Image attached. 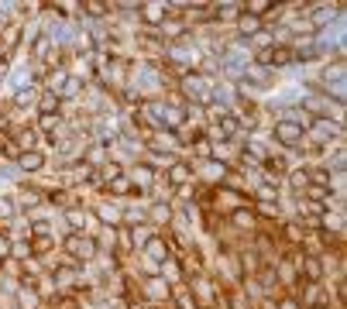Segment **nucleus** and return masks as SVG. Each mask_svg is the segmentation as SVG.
Here are the masks:
<instances>
[{"label":"nucleus","mask_w":347,"mask_h":309,"mask_svg":"<svg viewBox=\"0 0 347 309\" xmlns=\"http://www.w3.org/2000/svg\"><path fill=\"white\" fill-rule=\"evenodd\" d=\"M275 137L282 141V145H296V141H302V124L299 120H278L275 124Z\"/></svg>","instance_id":"nucleus-1"},{"label":"nucleus","mask_w":347,"mask_h":309,"mask_svg":"<svg viewBox=\"0 0 347 309\" xmlns=\"http://www.w3.org/2000/svg\"><path fill=\"white\" fill-rule=\"evenodd\" d=\"M66 248H69V251L76 254V258H90V254L96 251V244H93L90 237H79V234H72V237L66 240Z\"/></svg>","instance_id":"nucleus-2"},{"label":"nucleus","mask_w":347,"mask_h":309,"mask_svg":"<svg viewBox=\"0 0 347 309\" xmlns=\"http://www.w3.org/2000/svg\"><path fill=\"white\" fill-rule=\"evenodd\" d=\"M302 272H306V278H310V282H320V278H323V264H320V258H302Z\"/></svg>","instance_id":"nucleus-3"},{"label":"nucleus","mask_w":347,"mask_h":309,"mask_svg":"<svg viewBox=\"0 0 347 309\" xmlns=\"http://www.w3.org/2000/svg\"><path fill=\"white\" fill-rule=\"evenodd\" d=\"M17 161H21L24 172H38L42 165H45V158H42L38 151H21V158H17Z\"/></svg>","instance_id":"nucleus-4"},{"label":"nucleus","mask_w":347,"mask_h":309,"mask_svg":"<svg viewBox=\"0 0 347 309\" xmlns=\"http://www.w3.org/2000/svg\"><path fill=\"white\" fill-rule=\"evenodd\" d=\"M141 17L148 24H158V21H165V7L162 4H145V7H141Z\"/></svg>","instance_id":"nucleus-5"},{"label":"nucleus","mask_w":347,"mask_h":309,"mask_svg":"<svg viewBox=\"0 0 347 309\" xmlns=\"http://www.w3.org/2000/svg\"><path fill=\"white\" fill-rule=\"evenodd\" d=\"M182 90L189 93V96H196V100H207V93H203V79H199V76H186Z\"/></svg>","instance_id":"nucleus-6"},{"label":"nucleus","mask_w":347,"mask_h":309,"mask_svg":"<svg viewBox=\"0 0 347 309\" xmlns=\"http://www.w3.org/2000/svg\"><path fill=\"white\" fill-rule=\"evenodd\" d=\"M268 58H272L268 66H289L292 58H296V52H292V48H272V52H268Z\"/></svg>","instance_id":"nucleus-7"},{"label":"nucleus","mask_w":347,"mask_h":309,"mask_svg":"<svg viewBox=\"0 0 347 309\" xmlns=\"http://www.w3.org/2000/svg\"><path fill=\"white\" fill-rule=\"evenodd\" d=\"M145 251H148L155 261H165V258H169V248L162 244V237H151L148 244H145Z\"/></svg>","instance_id":"nucleus-8"},{"label":"nucleus","mask_w":347,"mask_h":309,"mask_svg":"<svg viewBox=\"0 0 347 309\" xmlns=\"http://www.w3.org/2000/svg\"><path fill=\"white\" fill-rule=\"evenodd\" d=\"M193 172H189V165H172V172H169V179H172V186H182L186 179H189Z\"/></svg>","instance_id":"nucleus-9"},{"label":"nucleus","mask_w":347,"mask_h":309,"mask_svg":"<svg viewBox=\"0 0 347 309\" xmlns=\"http://www.w3.org/2000/svg\"><path fill=\"white\" fill-rule=\"evenodd\" d=\"M272 7H275V4H268V0H255V4H248V14H251V17H261V14H268Z\"/></svg>","instance_id":"nucleus-10"},{"label":"nucleus","mask_w":347,"mask_h":309,"mask_svg":"<svg viewBox=\"0 0 347 309\" xmlns=\"http://www.w3.org/2000/svg\"><path fill=\"white\" fill-rule=\"evenodd\" d=\"M83 7H86V14H93V17H104V14H107V4H104V0H86Z\"/></svg>","instance_id":"nucleus-11"},{"label":"nucleus","mask_w":347,"mask_h":309,"mask_svg":"<svg viewBox=\"0 0 347 309\" xmlns=\"http://www.w3.org/2000/svg\"><path fill=\"white\" fill-rule=\"evenodd\" d=\"M258 28H261V21H258V17H251V14H244V17H241V31H244V34H255Z\"/></svg>","instance_id":"nucleus-12"},{"label":"nucleus","mask_w":347,"mask_h":309,"mask_svg":"<svg viewBox=\"0 0 347 309\" xmlns=\"http://www.w3.org/2000/svg\"><path fill=\"white\" fill-rule=\"evenodd\" d=\"M55 110H58V100H55V96H52V93H48L45 100H42V117H52V114H55Z\"/></svg>","instance_id":"nucleus-13"},{"label":"nucleus","mask_w":347,"mask_h":309,"mask_svg":"<svg viewBox=\"0 0 347 309\" xmlns=\"http://www.w3.org/2000/svg\"><path fill=\"white\" fill-rule=\"evenodd\" d=\"M220 127H223V134H234L237 131V120L234 117H220Z\"/></svg>","instance_id":"nucleus-14"},{"label":"nucleus","mask_w":347,"mask_h":309,"mask_svg":"<svg viewBox=\"0 0 347 309\" xmlns=\"http://www.w3.org/2000/svg\"><path fill=\"white\" fill-rule=\"evenodd\" d=\"M110 186H114V193H128V189H131L124 175H117V179H110Z\"/></svg>","instance_id":"nucleus-15"},{"label":"nucleus","mask_w":347,"mask_h":309,"mask_svg":"<svg viewBox=\"0 0 347 309\" xmlns=\"http://www.w3.org/2000/svg\"><path fill=\"white\" fill-rule=\"evenodd\" d=\"M66 96H76V93H79V79H76V76H72V79H66Z\"/></svg>","instance_id":"nucleus-16"},{"label":"nucleus","mask_w":347,"mask_h":309,"mask_svg":"<svg viewBox=\"0 0 347 309\" xmlns=\"http://www.w3.org/2000/svg\"><path fill=\"white\" fill-rule=\"evenodd\" d=\"M234 223H241V227H251V213L237 210V213H234Z\"/></svg>","instance_id":"nucleus-17"},{"label":"nucleus","mask_w":347,"mask_h":309,"mask_svg":"<svg viewBox=\"0 0 347 309\" xmlns=\"http://www.w3.org/2000/svg\"><path fill=\"white\" fill-rule=\"evenodd\" d=\"M21 145H24V151H31V145H35V131H24V134H21Z\"/></svg>","instance_id":"nucleus-18"},{"label":"nucleus","mask_w":347,"mask_h":309,"mask_svg":"<svg viewBox=\"0 0 347 309\" xmlns=\"http://www.w3.org/2000/svg\"><path fill=\"white\" fill-rule=\"evenodd\" d=\"M310 179H313L316 186H330V175H326V172H313Z\"/></svg>","instance_id":"nucleus-19"},{"label":"nucleus","mask_w":347,"mask_h":309,"mask_svg":"<svg viewBox=\"0 0 347 309\" xmlns=\"http://www.w3.org/2000/svg\"><path fill=\"white\" fill-rule=\"evenodd\" d=\"M175 299H179V306H182V309H196V302H189V296H186V292H179Z\"/></svg>","instance_id":"nucleus-20"},{"label":"nucleus","mask_w":347,"mask_h":309,"mask_svg":"<svg viewBox=\"0 0 347 309\" xmlns=\"http://www.w3.org/2000/svg\"><path fill=\"white\" fill-rule=\"evenodd\" d=\"M14 213V203H7V199H0V217H11Z\"/></svg>","instance_id":"nucleus-21"},{"label":"nucleus","mask_w":347,"mask_h":309,"mask_svg":"<svg viewBox=\"0 0 347 309\" xmlns=\"http://www.w3.org/2000/svg\"><path fill=\"white\" fill-rule=\"evenodd\" d=\"M69 220H72V223H76V227H86V217H79L76 210H72V213H69Z\"/></svg>","instance_id":"nucleus-22"},{"label":"nucleus","mask_w":347,"mask_h":309,"mask_svg":"<svg viewBox=\"0 0 347 309\" xmlns=\"http://www.w3.org/2000/svg\"><path fill=\"white\" fill-rule=\"evenodd\" d=\"M7 251H11V240H7V237H4V234H0V258H4V254H7Z\"/></svg>","instance_id":"nucleus-23"},{"label":"nucleus","mask_w":347,"mask_h":309,"mask_svg":"<svg viewBox=\"0 0 347 309\" xmlns=\"http://www.w3.org/2000/svg\"><path fill=\"white\" fill-rule=\"evenodd\" d=\"M45 48H48V38H38V42H35V52H38V55H42Z\"/></svg>","instance_id":"nucleus-24"},{"label":"nucleus","mask_w":347,"mask_h":309,"mask_svg":"<svg viewBox=\"0 0 347 309\" xmlns=\"http://www.w3.org/2000/svg\"><path fill=\"white\" fill-rule=\"evenodd\" d=\"M282 309H296V302H282Z\"/></svg>","instance_id":"nucleus-25"},{"label":"nucleus","mask_w":347,"mask_h":309,"mask_svg":"<svg viewBox=\"0 0 347 309\" xmlns=\"http://www.w3.org/2000/svg\"><path fill=\"white\" fill-rule=\"evenodd\" d=\"M316 309H323V306H316Z\"/></svg>","instance_id":"nucleus-26"}]
</instances>
